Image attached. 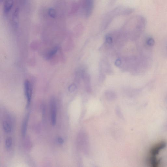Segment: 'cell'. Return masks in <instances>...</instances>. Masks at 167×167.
Returning <instances> with one entry per match:
<instances>
[{
	"mask_svg": "<svg viewBox=\"0 0 167 167\" xmlns=\"http://www.w3.org/2000/svg\"><path fill=\"white\" fill-rule=\"evenodd\" d=\"M80 4L86 17H89L93 10L94 0H81Z\"/></svg>",
	"mask_w": 167,
	"mask_h": 167,
	"instance_id": "6da1fadb",
	"label": "cell"
},
{
	"mask_svg": "<svg viewBox=\"0 0 167 167\" xmlns=\"http://www.w3.org/2000/svg\"><path fill=\"white\" fill-rule=\"evenodd\" d=\"M50 108L51 123L53 126H55L57 122V109L56 101L54 98H52L51 100Z\"/></svg>",
	"mask_w": 167,
	"mask_h": 167,
	"instance_id": "7a4b0ae2",
	"label": "cell"
},
{
	"mask_svg": "<svg viewBox=\"0 0 167 167\" xmlns=\"http://www.w3.org/2000/svg\"><path fill=\"white\" fill-rule=\"evenodd\" d=\"M24 90L27 99V107H29L31 101L32 93V86L31 84L28 81H26L24 83Z\"/></svg>",
	"mask_w": 167,
	"mask_h": 167,
	"instance_id": "3957f363",
	"label": "cell"
},
{
	"mask_svg": "<svg viewBox=\"0 0 167 167\" xmlns=\"http://www.w3.org/2000/svg\"><path fill=\"white\" fill-rule=\"evenodd\" d=\"M13 4V0H6L4 7V13L5 15H7L10 12Z\"/></svg>",
	"mask_w": 167,
	"mask_h": 167,
	"instance_id": "277c9868",
	"label": "cell"
},
{
	"mask_svg": "<svg viewBox=\"0 0 167 167\" xmlns=\"http://www.w3.org/2000/svg\"><path fill=\"white\" fill-rule=\"evenodd\" d=\"M19 9L17 8L15 9L13 14V23L15 27L18 26V23H19Z\"/></svg>",
	"mask_w": 167,
	"mask_h": 167,
	"instance_id": "5b68a950",
	"label": "cell"
},
{
	"mask_svg": "<svg viewBox=\"0 0 167 167\" xmlns=\"http://www.w3.org/2000/svg\"><path fill=\"white\" fill-rule=\"evenodd\" d=\"M28 120V117L27 116L26 118L24 119L23 123L22 128V133L23 137H25L26 135Z\"/></svg>",
	"mask_w": 167,
	"mask_h": 167,
	"instance_id": "8992f818",
	"label": "cell"
},
{
	"mask_svg": "<svg viewBox=\"0 0 167 167\" xmlns=\"http://www.w3.org/2000/svg\"><path fill=\"white\" fill-rule=\"evenodd\" d=\"M3 128L4 131L7 133H9L11 132L12 131V127L11 125L7 121H4L3 122Z\"/></svg>",
	"mask_w": 167,
	"mask_h": 167,
	"instance_id": "52a82bcc",
	"label": "cell"
},
{
	"mask_svg": "<svg viewBox=\"0 0 167 167\" xmlns=\"http://www.w3.org/2000/svg\"><path fill=\"white\" fill-rule=\"evenodd\" d=\"M58 47H55L49 52L48 54L46 55V58L48 59L50 58L53 57L54 55L56 53L58 50Z\"/></svg>",
	"mask_w": 167,
	"mask_h": 167,
	"instance_id": "ba28073f",
	"label": "cell"
},
{
	"mask_svg": "<svg viewBox=\"0 0 167 167\" xmlns=\"http://www.w3.org/2000/svg\"><path fill=\"white\" fill-rule=\"evenodd\" d=\"M48 14L49 16L51 17L55 18L56 17V12L53 8H50L49 9Z\"/></svg>",
	"mask_w": 167,
	"mask_h": 167,
	"instance_id": "9c48e42d",
	"label": "cell"
},
{
	"mask_svg": "<svg viewBox=\"0 0 167 167\" xmlns=\"http://www.w3.org/2000/svg\"><path fill=\"white\" fill-rule=\"evenodd\" d=\"M13 143V140L11 137H8L5 141L6 147L7 149H10Z\"/></svg>",
	"mask_w": 167,
	"mask_h": 167,
	"instance_id": "30bf717a",
	"label": "cell"
},
{
	"mask_svg": "<svg viewBox=\"0 0 167 167\" xmlns=\"http://www.w3.org/2000/svg\"><path fill=\"white\" fill-rule=\"evenodd\" d=\"M147 43L148 46H153L154 44V41L153 38L150 37L147 40Z\"/></svg>",
	"mask_w": 167,
	"mask_h": 167,
	"instance_id": "8fae6325",
	"label": "cell"
},
{
	"mask_svg": "<svg viewBox=\"0 0 167 167\" xmlns=\"http://www.w3.org/2000/svg\"><path fill=\"white\" fill-rule=\"evenodd\" d=\"M106 41L108 44H111L112 42V39L111 37L107 36L106 39Z\"/></svg>",
	"mask_w": 167,
	"mask_h": 167,
	"instance_id": "7c38bea8",
	"label": "cell"
},
{
	"mask_svg": "<svg viewBox=\"0 0 167 167\" xmlns=\"http://www.w3.org/2000/svg\"><path fill=\"white\" fill-rule=\"evenodd\" d=\"M121 64V61L119 59L117 60L115 62L116 66L117 67L119 66Z\"/></svg>",
	"mask_w": 167,
	"mask_h": 167,
	"instance_id": "4fadbf2b",
	"label": "cell"
},
{
	"mask_svg": "<svg viewBox=\"0 0 167 167\" xmlns=\"http://www.w3.org/2000/svg\"><path fill=\"white\" fill-rule=\"evenodd\" d=\"M57 140L58 143L60 144H63L64 143V140L63 139L60 137L58 138Z\"/></svg>",
	"mask_w": 167,
	"mask_h": 167,
	"instance_id": "5bb4252c",
	"label": "cell"
},
{
	"mask_svg": "<svg viewBox=\"0 0 167 167\" xmlns=\"http://www.w3.org/2000/svg\"><path fill=\"white\" fill-rule=\"evenodd\" d=\"M76 86L75 85H72L71 86L70 89V91H73L75 90Z\"/></svg>",
	"mask_w": 167,
	"mask_h": 167,
	"instance_id": "9a60e30c",
	"label": "cell"
},
{
	"mask_svg": "<svg viewBox=\"0 0 167 167\" xmlns=\"http://www.w3.org/2000/svg\"><path fill=\"white\" fill-rule=\"evenodd\" d=\"M1 1V2L2 1H4V0H0Z\"/></svg>",
	"mask_w": 167,
	"mask_h": 167,
	"instance_id": "2e32d148",
	"label": "cell"
}]
</instances>
